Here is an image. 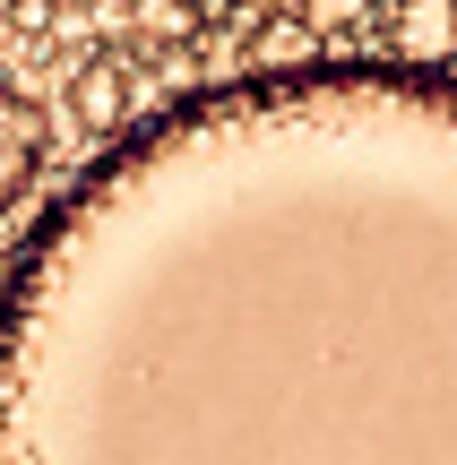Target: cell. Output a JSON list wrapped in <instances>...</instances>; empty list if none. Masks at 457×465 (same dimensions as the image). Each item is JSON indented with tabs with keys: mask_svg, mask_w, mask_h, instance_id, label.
Returning <instances> with one entry per match:
<instances>
[{
	"mask_svg": "<svg viewBox=\"0 0 457 465\" xmlns=\"http://www.w3.org/2000/svg\"><path fill=\"white\" fill-rule=\"evenodd\" d=\"M44 147H52L44 113H35V104L17 95V78L0 69V216H9V207L26 199V182L44 173Z\"/></svg>",
	"mask_w": 457,
	"mask_h": 465,
	"instance_id": "3",
	"label": "cell"
},
{
	"mask_svg": "<svg viewBox=\"0 0 457 465\" xmlns=\"http://www.w3.org/2000/svg\"><path fill=\"white\" fill-rule=\"evenodd\" d=\"M9 26L17 35H44L52 26V0H9Z\"/></svg>",
	"mask_w": 457,
	"mask_h": 465,
	"instance_id": "6",
	"label": "cell"
},
{
	"mask_svg": "<svg viewBox=\"0 0 457 465\" xmlns=\"http://www.w3.org/2000/svg\"><path fill=\"white\" fill-rule=\"evenodd\" d=\"M372 9H380V0H293V17H303L311 35H328V44H345Z\"/></svg>",
	"mask_w": 457,
	"mask_h": 465,
	"instance_id": "5",
	"label": "cell"
},
{
	"mask_svg": "<svg viewBox=\"0 0 457 465\" xmlns=\"http://www.w3.org/2000/svg\"><path fill=\"white\" fill-rule=\"evenodd\" d=\"M69 121L86 138H121L138 121V61L130 52H86L69 69Z\"/></svg>",
	"mask_w": 457,
	"mask_h": 465,
	"instance_id": "2",
	"label": "cell"
},
{
	"mask_svg": "<svg viewBox=\"0 0 457 465\" xmlns=\"http://www.w3.org/2000/svg\"><path fill=\"white\" fill-rule=\"evenodd\" d=\"M0 465H457V78L251 69L44 207Z\"/></svg>",
	"mask_w": 457,
	"mask_h": 465,
	"instance_id": "1",
	"label": "cell"
},
{
	"mask_svg": "<svg viewBox=\"0 0 457 465\" xmlns=\"http://www.w3.org/2000/svg\"><path fill=\"white\" fill-rule=\"evenodd\" d=\"M0 293H9V259H0Z\"/></svg>",
	"mask_w": 457,
	"mask_h": 465,
	"instance_id": "7",
	"label": "cell"
},
{
	"mask_svg": "<svg viewBox=\"0 0 457 465\" xmlns=\"http://www.w3.org/2000/svg\"><path fill=\"white\" fill-rule=\"evenodd\" d=\"M389 61L441 78L457 61V0H397L389 9Z\"/></svg>",
	"mask_w": 457,
	"mask_h": 465,
	"instance_id": "4",
	"label": "cell"
}]
</instances>
